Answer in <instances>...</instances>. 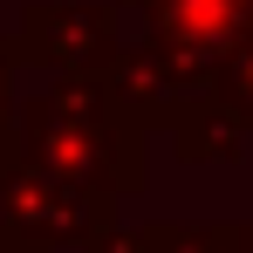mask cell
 <instances>
[{
  "mask_svg": "<svg viewBox=\"0 0 253 253\" xmlns=\"http://www.w3.org/2000/svg\"><path fill=\"white\" fill-rule=\"evenodd\" d=\"M21 137H28V158H42L55 178L83 185L96 199L144 192V130L117 89L96 83L48 89L21 110Z\"/></svg>",
  "mask_w": 253,
  "mask_h": 253,
  "instance_id": "6da1fadb",
  "label": "cell"
},
{
  "mask_svg": "<svg viewBox=\"0 0 253 253\" xmlns=\"http://www.w3.org/2000/svg\"><path fill=\"white\" fill-rule=\"evenodd\" d=\"M14 55L76 76V69L110 55V14L103 7H35L28 14V48H14Z\"/></svg>",
  "mask_w": 253,
  "mask_h": 253,
  "instance_id": "7a4b0ae2",
  "label": "cell"
},
{
  "mask_svg": "<svg viewBox=\"0 0 253 253\" xmlns=\"http://www.w3.org/2000/svg\"><path fill=\"white\" fill-rule=\"evenodd\" d=\"M144 253H253V233H233V226H192V233L158 226V233H144Z\"/></svg>",
  "mask_w": 253,
  "mask_h": 253,
  "instance_id": "3957f363",
  "label": "cell"
},
{
  "mask_svg": "<svg viewBox=\"0 0 253 253\" xmlns=\"http://www.w3.org/2000/svg\"><path fill=\"white\" fill-rule=\"evenodd\" d=\"M212 96H226V103L253 124V35L240 42V55L226 62V76H219V89H212Z\"/></svg>",
  "mask_w": 253,
  "mask_h": 253,
  "instance_id": "277c9868",
  "label": "cell"
},
{
  "mask_svg": "<svg viewBox=\"0 0 253 253\" xmlns=\"http://www.w3.org/2000/svg\"><path fill=\"white\" fill-rule=\"evenodd\" d=\"M14 62H21V55L0 48V151H14V137H21V103L7 96V89H14Z\"/></svg>",
  "mask_w": 253,
  "mask_h": 253,
  "instance_id": "5b68a950",
  "label": "cell"
}]
</instances>
